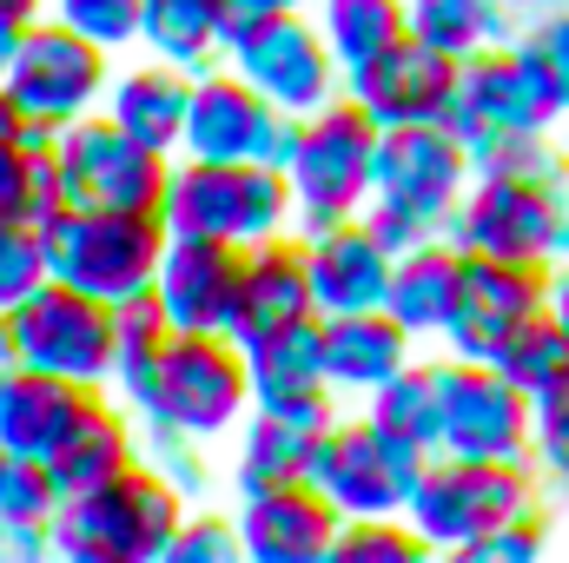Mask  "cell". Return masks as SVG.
I'll return each mask as SVG.
<instances>
[{
	"instance_id": "obj_1",
	"label": "cell",
	"mask_w": 569,
	"mask_h": 563,
	"mask_svg": "<svg viewBox=\"0 0 569 563\" xmlns=\"http://www.w3.org/2000/svg\"><path fill=\"white\" fill-rule=\"evenodd\" d=\"M113 398L146 431H179V437L219 444L252 412V378H246V352L232 332H172L146 372L113 385Z\"/></svg>"
},
{
	"instance_id": "obj_2",
	"label": "cell",
	"mask_w": 569,
	"mask_h": 563,
	"mask_svg": "<svg viewBox=\"0 0 569 563\" xmlns=\"http://www.w3.org/2000/svg\"><path fill=\"white\" fill-rule=\"evenodd\" d=\"M179 517H186V491L159 477L146 457H133L120 477L73 491L53 511L47 537H53V557L67 563H166Z\"/></svg>"
},
{
	"instance_id": "obj_3",
	"label": "cell",
	"mask_w": 569,
	"mask_h": 563,
	"mask_svg": "<svg viewBox=\"0 0 569 563\" xmlns=\"http://www.w3.org/2000/svg\"><path fill=\"white\" fill-rule=\"evenodd\" d=\"M537 504H543V471L530 457H443V451H430L411 497H405V517L425 537V551L463 557L483 531H497Z\"/></svg>"
},
{
	"instance_id": "obj_4",
	"label": "cell",
	"mask_w": 569,
	"mask_h": 563,
	"mask_svg": "<svg viewBox=\"0 0 569 563\" xmlns=\"http://www.w3.org/2000/svg\"><path fill=\"white\" fill-rule=\"evenodd\" d=\"M159 219H166V233L259 246V239L291 233V179L272 159H192V152H172Z\"/></svg>"
},
{
	"instance_id": "obj_5",
	"label": "cell",
	"mask_w": 569,
	"mask_h": 563,
	"mask_svg": "<svg viewBox=\"0 0 569 563\" xmlns=\"http://www.w3.org/2000/svg\"><path fill=\"white\" fill-rule=\"evenodd\" d=\"M457 253L557 266L569 259V166L557 172H470V192L443 219Z\"/></svg>"
},
{
	"instance_id": "obj_6",
	"label": "cell",
	"mask_w": 569,
	"mask_h": 563,
	"mask_svg": "<svg viewBox=\"0 0 569 563\" xmlns=\"http://www.w3.org/2000/svg\"><path fill=\"white\" fill-rule=\"evenodd\" d=\"M371 152H378V120L351 93H331L325 107L298 113V134H291V152H284L291 233L358 219V206L371 192Z\"/></svg>"
},
{
	"instance_id": "obj_7",
	"label": "cell",
	"mask_w": 569,
	"mask_h": 563,
	"mask_svg": "<svg viewBox=\"0 0 569 563\" xmlns=\"http://www.w3.org/2000/svg\"><path fill=\"white\" fill-rule=\"evenodd\" d=\"M0 365H33L113 392V305L67 279L33 285L20 305L0 312Z\"/></svg>"
},
{
	"instance_id": "obj_8",
	"label": "cell",
	"mask_w": 569,
	"mask_h": 563,
	"mask_svg": "<svg viewBox=\"0 0 569 563\" xmlns=\"http://www.w3.org/2000/svg\"><path fill=\"white\" fill-rule=\"evenodd\" d=\"M47 246V279H67L107 305L152 292L159 253H166V219L159 213H100V206H60L40 226Z\"/></svg>"
},
{
	"instance_id": "obj_9",
	"label": "cell",
	"mask_w": 569,
	"mask_h": 563,
	"mask_svg": "<svg viewBox=\"0 0 569 563\" xmlns=\"http://www.w3.org/2000/svg\"><path fill=\"white\" fill-rule=\"evenodd\" d=\"M107 80H113V53L93 47L87 33L60 27L53 13L33 20L7 53H0V93L20 107L27 127L40 134H60L67 120L93 113L107 100Z\"/></svg>"
},
{
	"instance_id": "obj_10",
	"label": "cell",
	"mask_w": 569,
	"mask_h": 563,
	"mask_svg": "<svg viewBox=\"0 0 569 563\" xmlns=\"http://www.w3.org/2000/svg\"><path fill=\"white\" fill-rule=\"evenodd\" d=\"M226 67L246 73L279 113H311L331 93H345V73H338L311 7H272V13L239 20L226 40Z\"/></svg>"
},
{
	"instance_id": "obj_11",
	"label": "cell",
	"mask_w": 569,
	"mask_h": 563,
	"mask_svg": "<svg viewBox=\"0 0 569 563\" xmlns=\"http://www.w3.org/2000/svg\"><path fill=\"white\" fill-rule=\"evenodd\" d=\"M53 166H60L67 206H100V213H159V192L172 172L166 152L120 134L100 107L53 134Z\"/></svg>"
},
{
	"instance_id": "obj_12",
	"label": "cell",
	"mask_w": 569,
	"mask_h": 563,
	"mask_svg": "<svg viewBox=\"0 0 569 563\" xmlns=\"http://www.w3.org/2000/svg\"><path fill=\"white\" fill-rule=\"evenodd\" d=\"M418 471H425V451L385 437L365 412H358V418L338 412V418L318 431L311 484L325 491V504H331L338 517H391V511H405Z\"/></svg>"
},
{
	"instance_id": "obj_13",
	"label": "cell",
	"mask_w": 569,
	"mask_h": 563,
	"mask_svg": "<svg viewBox=\"0 0 569 563\" xmlns=\"http://www.w3.org/2000/svg\"><path fill=\"white\" fill-rule=\"evenodd\" d=\"M437 451L443 457H530V398L490 358H437Z\"/></svg>"
},
{
	"instance_id": "obj_14",
	"label": "cell",
	"mask_w": 569,
	"mask_h": 563,
	"mask_svg": "<svg viewBox=\"0 0 569 563\" xmlns=\"http://www.w3.org/2000/svg\"><path fill=\"white\" fill-rule=\"evenodd\" d=\"M298 134V113H279L246 73H232L226 60L192 73V100H186V134L179 152L192 159H272L284 166Z\"/></svg>"
},
{
	"instance_id": "obj_15",
	"label": "cell",
	"mask_w": 569,
	"mask_h": 563,
	"mask_svg": "<svg viewBox=\"0 0 569 563\" xmlns=\"http://www.w3.org/2000/svg\"><path fill=\"white\" fill-rule=\"evenodd\" d=\"M443 127L463 146H483V140H497V134H557L563 113L537 87L530 60L510 40H497V47H477V53L457 60V93H450Z\"/></svg>"
},
{
	"instance_id": "obj_16",
	"label": "cell",
	"mask_w": 569,
	"mask_h": 563,
	"mask_svg": "<svg viewBox=\"0 0 569 563\" xmlns=\"http://www.w3.org/2000/svg\"><path fill=\"white\" fill-rule=\"evenodd\" d=\"M470 146L457 140L443 120L425 127H378L371 152V192L365 199H391L405 213H418L430 233H443V219L457 213V199L470 192Z\"/></svg>"
},
{
	"instance_id": "obj_17",
	"label": "cell",
	"mask_w": 569,
	"mask_h": 563,
	"mask_svg": "<svg viewBox=\"0 0 569 563\" xmlns=\"http://www.w3.org/2000/svg\"><path fill=\"white\" fill-rule=\"evenodd\" d=\"M550 305V266H523V259H483L463 253V279H457V305L443 325V352L450 358H497V345L537 318Z\"/></svg>"
},
{
	"instance_id": "obj_18",
	"label": "cell",
	"mask_w": 569,
	"mask_h": 563,
	"mask_svg": "<svg viewBox=\"0 0 569 563\" xmlns=\"http://www.w3.org/2000/svg\"><path fill=\"white\" fill-rule=\"evenodd\" d=\"M345 93L378 120V127H425L450 113V93H457V60L437 53L425 40H391L385 53H371L365 67L345 73Z\"/></svg>"
},
{
	"instance_id": "obj_19",
	"label": "cell",
	"mask_w": 569,
	"mask_h": 563,
	"mask_svg": "<svg viewBox=\"0 0 569 563\" xmlns=\"http://www.w3.org/2000/svg\"><path fill=\"white\" fill-rule=\"evenodd\" d=\"M246 352V378H252V412H272V418H291V424H325L338 418V392L325 378V352H318V318H298L272 338H252L239 345Z\"/></svg>"
},
{
	"instance_id": "obj_20",
	"label": "cell",
	"mask_w": 569,
	"mask_h": 563,
	"mask_svg": "<svg viewBox=\"0 0 569 563\" xmlns=\"http://www.w3.org/2000/svg\"><path fill=\"white\" fill-rule=\"evenodd\" d=\"M239 259H246V246L199 239V233H166V253H159V273H152V298L172 318V332H226L232 325Z\"/></svg>"
},
{
	"instance_id": "obj_21",
	"label": "cell",
	"mask_w": 569,
	"mask_h": 563,
	"mask_svg": "<svg viewBox=\"0 0 569 563\" xmlns=\"http://www.w3.org/2000/svg\"><path fill=\"white\" fill-rule=\"evenodd\" d=\"M239 544L252 563H325L338 537V511L325 504L318 484H272V491H246L232 504Z\"/></svg>"
},
{
	"instance_id": "obj_22",
	"label": "cell",
	"mask_w": 569,
	"mask_h": 563,
	"mask_svg": "<svg viewBox=\"0 0 569 563\" xmlns=\"http://www.w3.org/2000/svg\"><path fill=\"white\" fill-rule=\"evenodd\" d=\"M298 318H318L311 305V273H305V246L298 233H279V239H259L246 246L239 259V298H232V338L252 345V338H272Z\"/></svg>"
},
{
	"instance_id": "obj_23",
	"label": "cell",
	"mask_w": 569,
	"mask_h": 563,
	"mask_svg": "<svg viewBox=\"0 0 569 563\" xmlns=\"http://www.w3.org/2000/svg\"><path fill=\"white\" fill-rule=\"evenodd\" d=\"M318 352H325L331 392L365 398V392H378L391 372H405L418 358V338L385 305H365V312H325L318 318Z\"/></svg>"
},
{
	"instance_id": "obj_24",
	"label": "cell",
	"mask_w": 569,
	"mask_h": 563,
	"mask_svg": "<svg viewBox=\"0 0 569 563\" xmlns=\"http://www.w3.org/2000/svg\"><path fill=\"white\" fill-rule=\"evenodd\" d=\"M298 246H305V273H311V305H318V318H325V312H365V305H385L391 253H385L358 219L311 226V233H298Z\"/></svg>"
},
{
	"instance_id": "obj_25",
	"label": "cell",
	"mask_w": 569,
	"mask_h": 563,
	"mask_svg": "<svg viewBox=\"0 0 569 563\" xmlns=\"http://www.w3.org/2000/svg\"><path fill=\"white\" fill-rule=\"evenodd\" d=\"M133 457H140V418L100 385V392H87V405L67 424V437L47 451V471H53L60 497H73V491H93V484L120 477Z\"/></svg>"
},
{
	"instance_id": "obj_26",
	"label": "cell",
	"mask_w": 569,
	"mask_h": 563,
	"mask_svg": "<svg viewBox=\"0 0 569 563\" xmlns=\"http://www.w3.org/2000/svg\"><path fill=\"white\" fill-rule=\"evenodd\" d=\"M87 392H100V385H73V378L33 372V365H0V451L47 464V451L80 418Z\"/></svg>"
},
{
	"instance_id": "obj_27",
	"label": "cell",
	"mask_w": 569,
	"mask_h": 563,
	"mask_svg": "<svg viewBox=\"0 0 569 563\" xmlns=\"http://www.w3.org/2000/svg\"><path fill=\"white\" fill-rule=\"evenodd\" d=\"M186 100H192V73L146 53L133 67H113L100 113H107L120 134H133L140 146H152V152L172 159V152H179V134H186Z\"/></svg>"
},
{
	"instance_id": "obj_28",
	"label": "cell",
	"mask_w": 569,
	"mask_h": 563,
	"mask_svg": "<svg viewBox=\"0 0 569 563\" xmlns=\"http://www.w3.org/2000/svg\"><path fill=\"white\" fill-rule=\"evenodd\" d=\"M60 206H67V192H60V166H53V134L27 127L20 107L0 93V219L47 226Z\"/></svg>"
},
{
	"instance_id": "obj_29",
	"label": "cell",
	"mask_w": 569,
	"mask_h": 563,
	"mask_svg": "<svg viewBox=\"0 0 569 563\" xmlns=\"http://www.w3.org/2000/svg\"><path fill=\"white\" fill-rule=\"evenodd\" d=\"M457 279H463V253L437 233L425 246L398 253L391 259V285H385V312L425 345V338H443L450 325V305H457Z\"/></svg>"
},
{
	"instance_id": "obj_30",
	"label": "cell",
	"mask_w": 569,
	"mask_h": 563,
	"mask_svg": "<svg viewBox=\"0 0 569 563\" xmlns=\"http://www.w3.org/2000/svg\"><path fill=\"white\" fill-rule=\"evenodd\" d=\"M311 457H318L311 424L246 412L232 431V491L246 497V491H272V484H311Z\"/></svg>"
},
{
	"instance_id": "obj_31",
	"label": "cell",
	"mask_w": 569,
	"mask_h": 563,
	"mask_svg": "<svg viewBox=\"0 0 569 563\" xmlns=\"http://www.w3.org/2000/svg\"><path fill=\"white\" fill-rule=\"evenodd\" d=\"M140 47L166 67L206 73L226 60V0H146Z\"/></svg>"
},
{
	"instance_id": "obj_32",
	"label": "cell",
	"mask_w": 569,
	"mask_h": 563,
	"mask_svg": "<svg viewBox=\"0 0 569 563\" xmlns=\"http://www.w3.org/2000/svg\"><path fill=\"white\" fill-rule=\"evenodd\" d=\"M311 20L338 60V73L365 67L371 53H385L391 40H405V0H311Z\"/></svg>"
},
{
	"instance_id": "obj_33",
	"label": "cell",
	"mask_w": 569,
	"mask_h": 563,
	"mask_svg": "<svg viewBox=\"0 0 569 563\" xmlns=\"http://www.w3.org/2000/svg\"><path fill=\"white\" fill-rule=\"evenodd\" d=\"M365 418L385 437L411 444V451H437V358H411L405 372H391L378 392H365Z\"/></svg>"
},
{
	"instance_id": "obj_34",
	"label": "cell",
	"mask_w": 569,
	"mask_h": 563,
	"mask_svg": "<svg viewBox=\"0 0 569 563\" xmlns=\"http://www.w3.org/2000/svg\"><path fill=\"white\" fill-rule=\"evenodd\" d=\"M405 27H411V40H425L450 60L497 47V40H517V27L503 20L497 0H405Z\"/></svg>"
},
{
	"instance_id": "obj_35",
	"label": "cell",
	"mask_w": 569,
	"mask_h": 563,
	"mask_svg": "<svg viewBox=\"0 0 569 563\" xmlns=\"http://www.w3.org/2000/svg\"><path fill=\"white\" fill-rule=\"evenodd\" d=\"M490 365H497L523 398H530V392H543V385L569 365V338H563V325L550 318V305H543L537 318H523V325L497 345V358H490Z\"/></svg>"
},
{
	"instance_id": "obj_36",
	"label": "cell",
	"mask_w": 569,
	"mask_h": 563,
	"mask_svg": "<svg viewBox=\"0 0 569 563\" xmlns=\"http://www.w3.org/2000/svg\"><path fill=\"white\" fill-rule=\"evenodd\" d=\"M530 464L557 497H569V365L543 392H530Z\"/></svg>"
},
{
	"instance_id": "obj_37",
	"label": "cell",
	"mask_w": 569,
	"mask_h": 563,
	"mask_svg": "<svg viewBox=\"0 0 569 563\" xmlns=\"http://www.w3.org/2000/svg\"><path fill=\"white\" fill-rule=\"evenodd\" d=\"M418 557H430V551L405 511H391V517H338L331 563H418Z\"/></svg>"
},
{
	"instance_id": "obj_38",
	"label": "cell",
	"mask_w": 569,
	"mask_h": 563,
	"mask_svg": "<svg viewBox=\"0 0 569 563\" xmlns=\"http://www.w3.org/2000/svg\"><path fill=\"white\" fill-rule=\"evenodd\" d=\"M172 338V318L159 312V298L152 292H133V298H120L113 305V385H127L133 372L152 365V352Z\"/></svg>"
},
{
	"instance_id": "obj_39",
	"label": "cell",
	"mask_w": 569,
	"mask_h": 563,
	"mask_svg": "<svg viewBox=\"0 0 569 563\" xmlns=\"http://www.w3.org/2000/svg\"><path fill=\"white\" fill-rule=\"evenodd\" d=\"M523 60H530V73H537V87L550 93V107L569 120V7L557 13H543V20H530L517 40H510Z\"/></svg>"
},
{
	"instance_id": "obj_40",
	"label": "cell",
	"mask_w": 569,
	"mask_h": 563,
	"mask_svg": "<svg viewBox=\"0 0 569 563\" xmlns=\"http://www.w3.org/2000/svg\"><path fill=\"white\" fill-rule=\"evenodd\" d=\"M60 504H67V497H60V484H53V471H47L40 457H7V471H0V517H7V524L47 531Z\"/></svg>"
},
{
	"instance_id": "obj_41",
	"label": "cell",
	"mask_w": 569,
	"mask_h": 563,
	"mask_svg": "<svg viewBox=\"0 0 569 563\" xmlns=\"http://www.w3.org/2000/svg\"><path fill=\"white\" fill-rule=\"evenodd\" d=\"M140 7L146 0H47V13L73 33H87L93 47H107L113 60L127 47H140Z\"/></svg>"
},
{
	"instance_id": "obj_42",
	"label": "cell",
	"mask_w": 569,
	"mask_h": 563,
	"mask_svg": "<svg viewBox=\"0 0 569 563\" xmlns=\"http://www.w3.org/2000/svg\"><path fill=\"white\" fill-rule=\"evenodd\" d=\"M166 563H246V544H239V524L232 511H212V504H186L172 544H166Z\"/></svg>"
},
{
	"instance_id": "obj_43",
	"label": "cell",
	"mask_w": 569,
	"mask_h": 563,
	"mask_svg": "<svg viewBox=\"0 0 569 563\" xmlns=\"http://www.w3.org/2000/svg\"><path fill=\"white\" fill-rule=\"evenodd\" d=\"M33 285H47V246H40V226H27V219H0V312L20 305Z\"/></svg>"
},
{
	"instance_id": "obj_44",
	"label": "cell",
	"mask_w": 569,
	"mask_h": 563,
	"mask_svg": "<svg viewBox=\"0 0 569 563\" xmlns=\"http://www.w3.org/2000/svg\"><path fill=\"white\" fill-rule=\"evenodd\" d=\"M543 551H550V511L537 504V511H523V517H510V524L483 531L463 557H470V563H537Z\"/></svg>"
},
{
	"instance_id": "obj_45",
	"label": "cell",
	"mask_w": 569,
	"mask_h": 563,
	"mask_svg": "<svg viewBox=\"0 0 569 563\" xmlns=\"http://www.w3.org/2000/svg\"><path fill=\"white\" fill-rule=\"evenodd\" d=\"M358 226H365L391 259H398V253H411V246H425V239H437L418 213H405V206H391V199H365V206H358Z\"/></svg>"
},
{
	"instance_id": "obj_46",
	"label": "cell",
	"mask_w": 569,
	"mask_h": 563,
	"mask_svg": "<svg viewBox=\"0 0 569 563\" xmlns=\"http://www.w3.org/2000/svg\"><path fill=\"white\" fill-rule=\"evenodd\" d=\"M33 20H47V0H0V53H7Z\"/></svg>"
},
{
	"instance_id": "obj_47",
	"label": "cell",
	"mask_w": 569,
	"mask_h": 563,
	"mask_svg": "<svg viewBox=\"0 0 569 563\" xmlns=\"http://www.w3.org/2000/svg\"><path fill=\"white\" fill-rule=\"evenodd\" d=\"M497 7H503V20H510V27L523 33L530 20H543V13H557V7H569V0H497Z\"/></svg>"
},
{
	"instance_id": "obj_48",
	"label": "cell",
	"mask_w": 569,
	"mask_h": 563,
	"mask_svg": "<svg viewBox=\"0 0 569 563\" xmlns=\"http://www.w3.org/2000/svg\"><path fill=\"white\" fill-rule=\"evenodd\" d=\"M272 7H311V0H226V40H232V27H239V20L272 13Z\"/></svg>"
},
{
	"instance_id": "obj_49",
	"label": "cell",
	"mask_w": 569,
	"mask_h": 563,
	"mask_svg": "<svg viewBox=\"0 0 569 563\" xmlns=\"http://www.w3.org/2000/svg\"><path fill=\"white\" fill-rule=\"evenodd\" d=\"M550 318L563 325V338H569V259L550 266Z\"/></svg>"
},
{
	"instance_id": "obj_50",
	"label": "cell",
	"mask_w": 569,
	"mask_h": 563,
	"mask_svg": "<svg viewBox=\"0 0 569 563\" xmlns=\"http://www.w3.org/2000/svg\"><path fill=\"white\" fill-rule=\"evenodd\" d=\"M0 471H7V451H0Z\"/></svg>"
}]
</instances>
